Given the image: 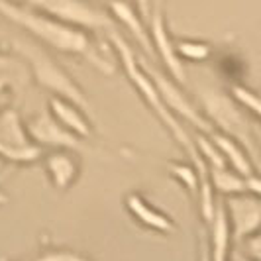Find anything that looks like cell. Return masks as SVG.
I'll return each instance as SVG.
<instances>
[{"label": "cell", "mask_w": 261, "mask_h": 261, "mask_svg": "<svg viewBox=\"0 0 261 261\" xmlns=\"http://www.w3.org/2000/svg\"><path fill=\"white\" fill-rule=\"evenodd\" d=\"M28 132L32 136V140L43 149H69V151H83V153H94L89 145L83 142V138H79L77 134L69 132L63 128L49 112H39L34 118H30L26 122Z\"/></svg>", "instance_id": "cell-8"}, {"label": "cell", "mask_w": 261, "mask_h": 261, "mask_svg": "<svg viewBox=\"0 0 261 261\" xmlns=\"http://www.w3.org/2000/svg\"><path fill=\"white\" fill-rule=\"evenodd\" d=\"M124 206H126V210H128V214H130L132 218L140 226H144L145 230H151V232L165 236L175 232V222L171 220L163 210L153 206L144 195L128 193L126 198H124Z\"/></svg>", "instance_id": "cell-12"}, {"label": "cell", "mask_w": 261, "mask_h": 261, "mask_svg": "<svg viewBox=\"0 0 261 261\" xmlns=\"http://www.w3.org/2000/svg\"><path fill=\"white\" fill-rule=\"evenodd\" d=\"M106 38H108L110 47L114 49V53H116L118 59H120V63L124 67V73H126L128 81L134 85V89L138 91V94L144 98V102L147 105V108L155 114L157 120L163 124V128L169 132L171 138L179 144V147L185 151V155L189 157V161L196 167V171L200 173V181H202V179H208V167H206V163L202 161L200 153L196 151L193 136L187 134L185 126L181 124V120L175 116L169 108H167V105L163 102V98H161V94L157 91V87L153 85L151 77L145 73V69L142 67V63H140L138 53L132 49L130 43L122 38L116 30L106 32Z\"/></svg>", "instance_id": "cell-2"}, {"label": "cell", "mask_w": 261, "mask_h": 261, "mask_svg": "<svg viewBox=\"0 0 261 261\" xmlns=\"http://www.w3.org/2000/svg\"><path fill=\"white\" fill-rule=\"evenodd\" d=\"M234 259L236 261H255V259H251V257H248V255H242V253H234Z\"/></svg>", "instance_id": "cell-30"}, {"label": "cell", "mask_w": 261, "mask_h": 261, "mask_svg": "<svg viewBox=\"0 0 261 261\" xmlns=\"http://www.w3.org/2000/svg\"><path fill=\"white\" fill-rule=\"evenodd\" d=\"M0 16L53 49L71 53V55H81L102 75H114V65L96 47L89 32L59 22L51 16L39 12L32 6L20 4L16 0H0Z\"/></svg>", "instance_id": "cell-1"}, {"label": "cell", "mask_w": 261, "mask_h": 261, "mask_svg": "<svg viewBox=\"0 0 261 261\" xmlns=\"http://www.w3.org/2000/svg\"><path fill=\"white\" fill-rule=\"evenodd\" d=\"M108 14L112 16V20L124 26L128 30L132 38L138 41V45L142 47V51L155 59V51H153V43H151V36H149V28L147 22L144 20V16L138 12V8L126 2V0H108Z\"/></svg>", "instance_id": "cell-11"}, {"label": "cell", "mask_w": 261, "mask_h": 261, "mask_svg": "<svg viewBox=\"0 0 261 261\" xmlns=\"http://www.w3.org/2000/svg\"><path fill=\"white\" fill-rule=\"evenodd\" d=\"M30 75V69L22 59H16L12 55L0 53V77H12L26 81V77Z\"/></svg>", "instance_id": "cell-22"}, {"label": "cell", "mask_w": 261, "mask_h": 261, "mask_svg": "<svg viewBox=\"0 0 261 261\" xmlns=\"http://www.w3.org/2000/svg\"><path fill=\"white\" fill-rule=\"evenodd\" d=\"M232 98H234L238 105L242 108H246L248 112H251L255 118L261 120V96L251 92L246 87H240V85H234L232 87Z\"/></svg>", "instance_id": "cell-21"}, {"label": "cell", "mask_w": 261, "mask_h": 261, "mask_svg": "<svg viewBox=\"0 0 261 261\" xmlns=\"http://www.w3.org/2000/svg\"><path fill=\"white\" fill-rule=\"evenodd\" d=\"M140 63H142V67L145 69V73L151 77L153 85L157 87V91H159L161 98H163V102L167 105V108H169L175 116L179 118V120H187L189 124L195 126L196 130H200L202 134H206V136H212V134L216 132L214 126L206 120V116L187 98V94L183 92L181 85H179L175 79L167 77V75H165L163 71H159V69H153L149 63H145L142 57H140Z\"/></svg>", "instance_id": "cell-7"}, {"label": "cell", "mask_w": 261, "mask_h": 261, "mask_svg": "<svg viewBox=\"0 0 261 261\" xmlns=\"http://www.w3.org/2000/svg\"><path fill=\"white\" fill-rule=\"evenodd\" d=\"M196 98L200 102V108L214 130L222 132L224 136L236 140L238 144L246 149L249 159L255 161V167L261 173V155L257 145L253 142V126L249 118L244 114L242 106L236 102L232 96L224 94L220 89H214L208 85L196 87Z\"/></svg>", "instance_id": "cell-3"}, {"label": "cell", "mask_w": 261, "mask_h": 261, "mask_svg": "<svg viewBox=\"0 0 261 261\" xmlns=\"http://www.w3.org/2000/svg\"><path fill=\"white\" fill-rule=\"evenodd\" d=\"M175 49L177 55L183 59V61H206L212 53L206 41H196V39H175Z\"/></svg>", "instance_id": "cell-20"}, {"label": "cell", "mask_w": 261, "mask_h": 261, "mask_svg": "<svg viewBox=\"0 0 261 261\" xmlns=\"http://www.w3.org/2000/svg\"><path fill=\"white\" fill-rule=\"evenodd\" d=\"M34 261H91V259L77 253V251H71V249H47V251L39 253Z\"/></svg>", "instance_id": "cell-23"}, {"label": "cell", "mask_w": 261, "mask_h": 261, "mask_svg": "<svg viewBox=\"0 0 261 261\" xmlns=\"http://www.w3.org/2000/svg\"><path fill=\"white\" fill-rule=\"evenodd\" d=\"M0 261H8V259H6V257H0Z\"/></svg>", "instance_id": "cell-31"}, {"label": "cell", "mask_w": 261, "mask_h": 261, "mask_svg": "<svg viewBox=\"0 0 261 261\" xmlns=\"http://www.w3.org/2000/svg\"><path fill=\"white\" fill-rule=\"evenodd\" d=\"M47 108H49L47 112L69 132L77 134L79 138H83V140H87L91 136L92 126L89 122V118H87V112L75 102L61 98V96H51Z\"/></svg>", "instance_id": "cell-14"}, {"label": "cell", "mask_w": 261, "mask_h": 261, "mask_svg": "<svg viewBox=\"0 0 261 261\" xmlns=\"http://www.w3.org/2000/svg\"><path fill=\"white\" fill-rule=\"evenodd\" d=\"M234 242H244L261 230V198L251 193L230 195L224 200Z\"/></svg>", "instance_id": "cell-10"}, {"label": "cell", "mask_w": 261, "mask_h": 261, "mask_svg": "<svg viewBox=\"0 0 261 261\" xmlns=\"http://www.w3.org/2000/svg\"><path fill=\"white\" fill-rule=\"evenodd\" d=\"M12 102V92L10 91H0V112L6 110Z\"/></svg>", "instance_id": "cell-28"}, {"label": "cell", "mask_w": 261, "mask_h": 261, "mask_svg": "<svg viewBox=\"0 0 261 261\" xmlns=\"http://www.w3.org/2000/svg\"><path fill=\"white\" fill-rule=\"evenodd\" d=\"M43 157V149L39 147L30 132L20 112L8 106L0 112V159L12 165H30Z\"/></svg>", "instance_id": "cell-6"}, {"label": "cell", "mask_w": 261, "mask_h": 261, "mask_svg": "<svg viewBox=\"0 0 261 261\" xmlns=\"http://www.w3.org/2000/svg\"><path fill=\"white\" fill-rule=\"evenodd\" d=\"M126 2H132V0H126Z\"/></svg>", "instance_id": "cell-32"}, {"label": "cell", "mask_w": 261, "mask_h": 261, "mask_svg": "<svg viewBox=\"0 0 261 261\" xmlns=\"http://www.w3.org/2000/svg\"><path fill=\"white\" fill-rule=\"evenodd\" d=\"M12 49L28 65L32 77L36 79V83L41 89L51 92V96H61V98L75 102L87 114L91 112V102H89L87 94L83 92L81 85L43 47H39L38 43L30 41V39L18 38L12 39Z\"/></svg>", "instance_id": "cell-4"}, {"label": "cell", "mask_w": 261, "mask_h": 261, "mask_svg": "<svg viewBox=\"0 0 261 261\" xmlns=\"http://www.w3.org/2000/svg\"><path fill=\"white\" fill-rule=\"evenodd\" d=\"M49 183L57 191L71 189L79 177V159L69 149H51L41 157Z\"/></svg>", "instance_id": "cell-13"}, {"label": "cell", "mask_w": 261, "mask_h": 261, "mask_svg": "<svg viewBox=\"0 0 261 261\" xmlns=\"http://www.w3.org/2000/svg\"><path fill=\"white\" fill-rule=\"evenodd\" d=\"M246 187H248V193H251V195L259 196L261 198V177L259 175H249V177H246Z\"/></svg>", "instance_id": "cell-27"}, {"label": "cell", "mask_w": 261, "mask_h": 261, "mask_svg": "<svg viewBox=\"0 0 261 261\" xmlns=\"http://www.w3.org/2000/svg\"><path fill=\"white\" fill-rule=\"evenodd\" d=\"M149 36H151V43H153V51L163 61V65L167 69L171 77L175 79L181 87L187 85V75H185L183 59L177 55L175 49V39L171 38L167 24H165V16L161 10V2L153 0V8H151V16H149Z\"/></svg>", "instance_id": "cell-9"}, {"label": "cell", "mask_w": 261, "mask_h": 261, "mask_svg": "<svg viewBox=\"0 0 261 261\" xmlns=\"http://www.w3.org/2000/svg\"><path fill=\"white\" fill-rule=\"evenodd\" d=\"M208 179L210 185L216 193L220 195H242L248 193L246 187V177H242L240 173H236L230 167H222V169H208Z\"/></svg>", "instance_id": "cell-17"}, {"label": "cell", "mask_w": 261, "mask_h": 261, "mask_svg": "<svg viewBox=\"0 0 261 261\" xmlns=\"http://www.w3.org/2000/svg\"><path fill=\"white\" fill-rule=\"evenodd\" d=\"M210 138H212V142L216 144V147L220 149V153H222L224 159H226L228 167H232V169H234L236 173H240L242 177L253 175L251 159H249V155L246 153V149L238 144L236 140L224 136V134H218V132H214Z\"/></svg>", "instance_id": "cell-16"}, {"label": "cell", "mask_w": 261, "mask_h": 261, "mask_svg": "<svg viewBox=\"0 0 261 261\" xmlns=\"http://www.w3.org/2000/svg\"><path fill=\"white\" fill-rule=\"evenodd\" d=\"M246 255L255 261H261V230L246 240Z\"/></svg>", "instance_id": "cell-24"}, {"label": "cell", "mask_w": 261, "mask_h": 261, "mask_svg": "<svg viewBox=\"0 0 261 261\" xmlns=\"http://www.w3.org/2000/svg\"><path fill=\"white\" fill-rule=\"evenodd\" d=\"M210 236V259L212 261H228L230 255V242H232V228H230V220L226 214V206L224 200H218L216 204V212L214 218L208 224Z\"/></svg>", "instance_id": "cell-15"}, {"label": "cell", "mask_w": 261, "mask_h": 261, "mask_svg": "<svg viewBox=\"0 0 261 261\" xmlns=\"http://www.w3.org/2000/svg\"><path fill=\"white\" fill-rule=\"evenodd\" d=\"M193 140H195L196 151L200 153L202 161L206 163L208 169H222V167H228L226 159H224V155L220 153V149L216 147V144L212 142L210 136H206V134H204V136H193Z\"/></svg>", "instance_id": "cell-19"}, {"label": "cell", "mask_w": 261, "mask_h": 261, "mask_svg": "<svg viewBox=\"0 0 261 261\" xmlns=\"http://www.w3.org/2000/svg\"><path fill=\"white\" fill-rule=\"evenodd\" d=\"M20 4L32 6L69 26L81 28L85 32H110L116 30L112 16L87 0H16Z\"/></svg>", "instance_id": "cell-5"}, {"label": "cell", "mask_w": 261, "mask_h": 261, "mask_svg": "<svg viewBox=\"0 0 261 261\" xmlns=\"http://www.w3.org/2000/svg\"><path fill=\"white\" fill-rule=\"evenodd\" d=\"M4 204H8V195L0 189V206H4Z\"/></svg>", "instance_id": "cell-29"}, {"label": "cell", "mask_w": 261, "mask_h": 261, "mask_svg": "<svg viewBox=\"0 0 261 261\" xmlns=\"http://www.w3.org/2000/svg\"><path fill=\"white\" fill-rule=\"evenodd\" d=\"M134 6L138 8V12L144 16L145 22H149V16H151V8H153V0H132Z\"/></svg>", "instance_id": "cell-26"}, {"label": "cell", "mask_w": 261, "mask_h": 261, "mask_svg": "<svg viewBox=\"0 0 261 261\" xmlns=\"http://www.w3.org/2000/svg\"><path fill=\"white\" fill-rule=\"evenodd\" d=\"M198 261H212L210 259V244L208 236L204 232L198 234Z\"/></svg>", "instance_id": "cell-25"}, {"label": "cell", "mask_w": 261, "mask_h": 261, "mask_svg": "<svg viewBox=\"0 0 261 261\" xmlns=\"http://www.w3.org/2000/svg\"><path fill=\"white\" fill-rule=\"evenodd\" d=\"M171 177L177 183L183 187L185 191L191 196H198V189H200V173L196 167L189 161V163H173L169 165Z\"/></svg>", "instance_id": "cell-18"}, {"label": "cell", "mask_w": 261, "mask_h": 261, "mask_svg": "<svg viewBox=\"0 0 261 261\" xmlns=\"http://www.w3.org/2000/svg\"><path fill=\"white\" fill-rule=\"evenodd\" d=\"M20 261H26V259H20Z\"/></svg>", "instance_id": "cell-33"}]
</instances>
